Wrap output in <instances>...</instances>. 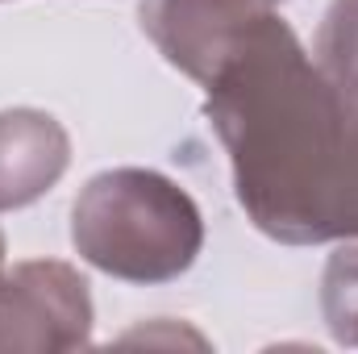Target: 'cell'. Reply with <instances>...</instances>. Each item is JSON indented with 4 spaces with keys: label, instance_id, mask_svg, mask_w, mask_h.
Wrapping results in <instances>:
<instances>
[{
    "label": "cell",
    "instance_id": "1",
    "mask_svg": "<svg viewBox=\"0 0 358 354\" xmlns=\"http://www.w3.org/2000/svg\"><path fill=\"white\" fill-rule=\"evenodd\" d=\"M250 225L287 246L358 238V88L334 80L271 8L204 84Z\"/></svg>",
    "mask_w": 358,
    "mask_h": 354
},
{
    "label": "cell",
    "instance_id": "2",
    "mask_svg": "<svg viewBox=\"0 0 358 354\" xmlns=\"http://www.w3.org/2000/svg\"><path fill=\"white\" fill-rule=\"evenodd\" d=\"M80 259L125 283H167L196 263L204 217L176 179L150 167H113L84 183L71 204Z\"/></svg>",
    "mask_w": 358,
    "mask_h": 354
},
{
    "label": "cell",
    "instance_id": "3",
    "mask_svg": "<svg viewBox=\"0 0 358 354\" xmlns=\"http://www.w3.org/2000/svg\"><path fill=\"white\" fill-rule=\"evenodd\" d=\"M92 338V292L71 263L34 259L0 275V354L80 351Z\"/></svg>",
    "mask_w": 358,
    "mask_h": 354
},
{
    "label": "cell",
    "instance_id": "4",
    "mask_svg": "<svg viewBox=\"0 0 358 354\" xmlns=\"http://www.w3.org/2000/svg\"><path fill=\"white\" fill-rule=\"evenodd\" d=\"M271 8L267 0H138V21L176 71L208 84L246 29Z\"/></svg>",
    "mask_w": 358,
    "mask_h": 354
},
{
    "label": "cell",
    "instance_id": "5",
    "mask_svg": "<svg viewBox=\"0 0 358 354\" xmlns=\"http://www.w3.org/2000/svg\"><path fill=\"white\" fill-rule=\"evenodd\" d=\"M71 167V138L42 108L0 113V213L42 200Z\"/></svg>",
    "mask_w": 358,
    "mask_h": 354
},
{
    "label": "cell",
    "instance_id": "6",
    "mask_svg": "<svg viewBox=\"0 0 358 354\" xmlns=\"http://www.w3.org/2000/svg\"><path fill=\"white\" fill-rule=\"evenodd\" d=\"M321 313L334 342L358 346V246H342L329 255L321 275Z\"/></svg>",
    "mask_w": 358,
    "mask_h": 354
},
{
    "label": "cell",
    "instance_id": "7",
    "mask_svg": "<svg viewBox=\"0 0 358 354\" xmlns=\"http://www.w3.org/2000/svg\"><path fill=\"white\" fill-rule=\"evenodd\" d=\"M313 59L334 80L358 88V0H334L321 17Z\"/></svg>",
    "mask_w": 358,
    "mask_h": 354
},
{
    "label": "cell",
    "instance_id": "8",
    "mask_svg": "<svg viewBox=\"0 0 358 354\" xmlns=\"http://www.w3.org/2000/svg\"><path fill=\"white\" fill-rule=\"evenodd\" d=\"M0 267H4V234H0Z\"/></svg>",
    "mask_w": 358,
    "mask_h": 354
}]
</instances>
